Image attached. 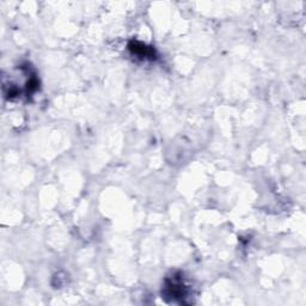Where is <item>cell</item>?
Wrapping results in <instances>:
<instances>
[{"label": "cell", "instance_id": "obj_2", "mask_svg": "<svg viewBox=\"0 0 306 306\" xmlns=\"http://www.w3.org/2000/svg\"><path fill=\"white\" fill-rule=\"evenodd\" d=\"M129 49L133 51L134 54H138V55L145 56V57H153L154 56V51L152 48H147L145 45L138 42H132L129 45ZM154 59V57H153Z\"/></svg>", "mask_w": 306, "mask_h": 306}, {"label": "cell", "instance_id": "obj_1", "mask_svg": "<svg viewBox=\"0 0 306 306\" xmlns=\"http://www.w3.org/2000/svg\"><path fill=\"white\" fill-rule=\"evenodd\" d=\"M165 294L168 297H171L172 299H182L187 294V291H185V287L181 280L172 278V280L166 281Z\"/></svg>", "mask_w": 306, "mask_h": 306}]
</instances>
